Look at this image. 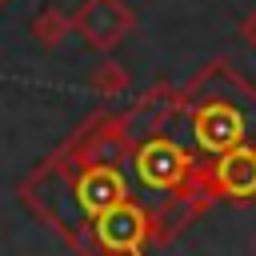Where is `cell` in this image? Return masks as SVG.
<instances>
[{"label":"cell","instance_id":"5","mask_svg":"<svg viewBox=\"0 0 256 256\" xmlns=\"http://www.w3.org/2000/svg\"><path fill=\"white\" fill-rule=\"evenodd\" d=\"M80 208L84 212H108V208H116L128 192H124V180H120V172L116 168H108V164H96V168H88L84 176H80Z\"/></svg>","mask_w":256,"mask_h":256},{"label":"cell","instance_id":"6","mask_svg":"<svg viewBox=\"0 0 256 256\" xmlns=\"http://www.w3.org/2000/svg\"><path fill=\"white\" fill-rule=\"evenodd\" d=\"M216 184H220V192L240 196V200L256 196V152H248V148L224 152L216 164Z\"/></svg>","mask_w":256,"mask_h":256},{"label":"cell","instance_id":"4","mask_svg":"<svg viewBox=\"0 0 256 256\" xmlns=\"http://www.w3.org/2000/svg\"><path fill=\"white\" fill-rule=\"evenodd\" d=\"M196 140H200V148H208V152H232V148H240V140H244V120H240V112L236 108H228V104H208V108H200L196 112Z\"/></svg>","mask_w":256,"mask_h":256},{"label":"cell","instance_id":"7","mask_svg":"<svg viewBox=\"0 0 256 256\" xmlns=\"http://www.w3.org/2000/svg\"><path fill=\"white\" fill-rule=\"evenodd\" d=\"M32 36L40 48H60L68 36H72V16L56 4H44L36 16H32Z\"/></svg>","mask_w":256,"mask_h":256},{"label":"cell","instance_id":"2","mask_svg":"<svg viewBox=\"0 0 256 256\" xmlns=\"http://www.w3.org/2000/svg\"><path fill=\"white\" fill-rule=\"evenodd\" d=\"M136 172L148 188H176L184 176H188V156L180 144L172 140H148L140 152H136Z\"/></svg>","mask_w":256,"mask_h":256},{"label":"cell","instance_id":"10","mask_svg":"<svg viewBox=\"0 0 256 256\" xmlns=\"http://www.w3.org/2000/svg\"><path fill=\"white\" fill-rule=\"evenodd\" d=\"M4 4H8V0H0V8H4Z\"/></svg>","mask_w":256,"mask_h":256},{"label":"cell","instance_id":"9","mask_svg":"<svg viewBox=\"0 0 256 256\" xmlns=\"http://www.w3.org/2000/svg\"><path fill=\"white\" fill-rule=\"evenodd\" d=\"M240 40H244V44H248V48L256 52V8L240 16Z\"/></svg>","mask_w":256,"mask_h":256},{"label":"cell","instance_id":"8","mask_svg":"<svg viewBox=\"0 0 256 256\" xmlns=\"http://www.w3.org/2000/svg\"><path fill=\"white\" fill-rule=\"evenodd\" d=\"M92 88H96L100 96H124V92L132 88V76H128V68H124L120 60H100V64L92 68Z\"/></svg>","mask_w":256,"mask_h":256},{"label":"cell","instance_id":"1","mask_svg":"<svg viewBox=\"0 0 256 256\" xmlns=\"http://www.w3.org/2000/svg\"><path fill=\"white\" fill-rule=\"evenodd\" d=\"M132 28L136 12L124 0H80V8L72 12V32H80L92 52H112Z\"/></svg>","mask_w":256,"mask_h":256},{"label":"cell","instance_id":"3","mask_svg":"<svg viewBox=\"0 0 256 256\" xmlns=\"http://www.w3.org/2000/svg\"><path fill=\"white\" fill-rule=\"evenodd\" d=\"M96 236H100V244H104L112 256H116V252H136V248L144 244V236H148L144 212H140L136 204L120 200L116 208H108V212L96 216Z\"/></svg>","mask_w":256,"mask_h":256}]
</instances>
